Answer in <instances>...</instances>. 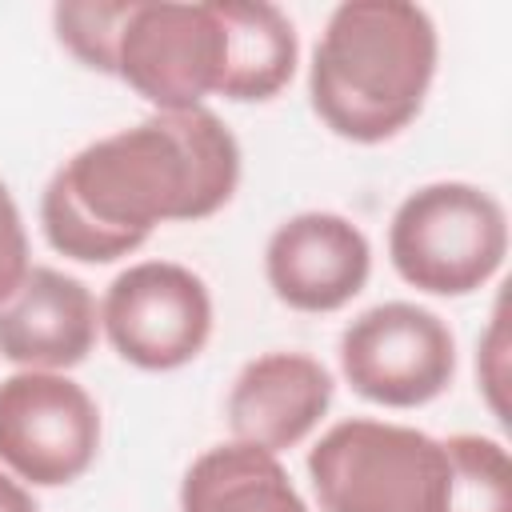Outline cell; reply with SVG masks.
<instances>
[{
	"mask_svg": "<svg viewBox=\"0 0 512 512\" xmlns=\"http://www.w3.org/2000/svg\"><path fill=\"white\" fill-rule=\"evenodd\" d=\"M100 448L92 396L56 372H16L0 384V460L40 488L88 472Z\"/></svg>",
	"mask_w": 512,
	"mask_h": 512,
	"instance_id": "8",
	"label": "cell"
},
{
	"mask_svg": "<svg viewBox=\"0 0 512 512\" xmlns=\"http://www.w3.org/2000/svg\"><path fill=\"white\" fill-rule=\"evenodd\" d=\"M100 320L112 348L128 364L144 372H168L188 364L208 344L212 300L192 268L144 260L108 284Z\"/></svg>",
	"mask_w": 512,
	"mask_h": 512,
	"instance_id": "7",
	"label": "cell"
},
{
	"mask_svg": "<svg viewBox=\"0 0 512 512\" xmlns=\"http://www.w3.org/2000/svg\"><path fill=\"white\" fill-rule=\"evenodd\" d=\"M452 460V488L444 512H512V464L504 444L472 432L444 440Z\"/></svg>",
	"mask_w": 512,
	"mask_h": 512,
	"instance_id": "14",
	"label": "cell"
},
{
	"mask_svg": "<svg viewBox=\"0 0 512 512\" xmlns=\"http://www.w3.org/2000/svg\"><path fill=\"white\" fill-rule=\"evenodd\" d=\"M240 180V144L216 112H156L136 128L80 148L40 196V224L56 252L108 264L140 248L160 220L220 212Z\"/></svg>",
	"mask_w": 512,
	"mask_h": 512,
	"instance_id": "1",
	"label": "cell"
},
{
	"mask_svg": "<svg viewBox=\"0 0 512 512\" xmlns=\"http://www.w3.org/2000/svg\"><path fill=\"white\" fill-rule=\"evenodd\" d=\"M180 512H308L276 452L256 444H216L180 484Z\"/></svg>",
	"mask_w": 512,
	"mask_h": 512,
	"instance_id": "12",
	"label": "cell"
},
{
	"mask_svg": "<svg viewBox=\"0 0 512 512\" xmlns=\"http://www.w3.org/2000/svg\"><path fill=\"white\" fill-rule=\"evenodd\" d=\"M224 20V76L228 100H272L296 72V28L264 0H216Z\"/></svg>",
	"mask_w": 512,
	"mask_h": 512,
	"instance_id": "13",
	"label": "cell"
},
{
	"mask_svg": "<svg viewBox=\"0 0 512 512\" xmlns=\"http://www.w3.org/2000/svg\"><path fill=\"white\" fill-rule=\"evenodd\" d=\"M132 8L136 0H64L52 8V24L76 60L116 76V48Z\"/></svg>",
	"mask_w": 512,
	"mask_h": 512,
	"instance_id": "15",
	"label": "cell"
},
{
	"mask_svg": "<svg viewBox=\"0 0 512 512\" xmlns=\"http://www.w3.org/2000/svg\"><path fill=\"white\" fill-rule=\"evenodd\" d=\"M96 324V300L84 280L28 268L20 288L0 300V356L28 372L72 368L92 352Z\"/></svg>",
	"mask_w": 512,
	"mask_h": 512,
	"instance_id": "10",
	"label": "cell"
},
{
	"mask_svg": "<svg viewBox=\"0 0 512 512\" xmlns=\"http://www.w3.org/2000/svg\"><path fill=\"white\" fill-rule=\"evenodd\" d=\"M264 272L288 308L336 312L368 284L372 248L352 220L336 212H300L272 232Z\"/></svg>",
	"mask_w": 512,
	"mask_h": 512,
	"instance_id": "9",
	"label": "cell"
},
{
	"mask_svg": "<svg viewBox=\"0 0 512 512\" xmlns=\"http://www.w3.org/2000/svg\"><path fill=\"white\" fill-rule=\"evenodd\" d=\"M0 512H36V500L24 484H16L8 472H0Z\"/></svg>",
	"mask_w": 512,
	"mask_h": 512,
	"instance_id": "17",
	"label": "cell"
},
{
	"mask_svg": "<svg viewBox=\"0 0 512 512\" xmlns=\"http://www.w3.org/2000/svg\"><path fill=\"white\" fill-rule=\"evenodd\" d=\"M116 76L152 100L160 112L200 108L208 92H220L224 76V20L212 4H140L132 8Z\"/></svg>",
	"mask_w": 512,
	"mask_h": 512,
	"instance_id": "6",
	"label": "cell"
},
{
	"mask_svg": "<svg viewBox=\"0 0 512 512\" xmlns=\"http://www.w3.org/2000/svg\"><path fill=\"white\" fill-rule=\"evenodd\" d=\"M436 56V24L420 4L348 0L328 16L312 52V108L336 136L380 144L416 120Z\"/></svg>",
	"mask_w": 512,
	"mask_h": 512,
	"instance_id": "2",
	"label": "cell"
},
{
	"mask_svg": "<svg viewBox=\"0 0 512 512\" xmlns=\"http://www.w3.org/2000/svg\"><path fill=\"white\" fill-rule=\"evenodd\" d=\"M332 404V376L304 352H268L244 364L228 392V424L240 444L280 452L300 444Z\"/></svg>",
	"mask_w": 512,
	"mask_h": 512,
	"instance_id": "11",
	"label": "cell"
},
{
	"mask_svg": "<svg viewBox=\"0 0 512 512\" xmlns=\"http://www.w3.org/2000/svg\"><path fill=\"white\" fill-rule=\"evenodd\" d=\"M28 276V232L12 192L0 180V300H8Z\"/></svg>",
	"mask_w": 512,
	"mask_h": 512,
	"instance_id": "16",
	"label": "cell"
},
{
	"mask_svg": "<svg viewBox=\"0 0 512 512\" xmlns=\"http://www.w3.org/2000/svg\"><path fill=\"white\" fill-rule=\"evenodd\" d=\"M320 512H444L452 460L444 440L384 420H340L308 452Z\"/></svg>",
	"mask_w": 512,
	"mask_h": 512,
	"instance_id": "3",
	"label": "cell"
},
{
	"mask_svg": "<svg viewBox=\"0 0 512 512\" xmlns=\"http://www.w3.org/2000/svg\"><path fill=\"white\" fill-rule=\"evenodd\" d=\"M388 256L400 280L432 296H464L488 284L508 256L504 204L460 180L424 184L392 216Z\"/></svg>",
	"mask_w": 512,
	"mask_h": 512,
	"instance_id": "4",
	"label": "cell"
},
{
	"mask_svg": "<svg viewBox=\"0 0 512 512\" xmlns=\"http://www.w3.org/2000/svg\"><path fill=\"white\" fill-rule=\"evenodd\" d=\"M340 368L356 396L384 408H416L452 384L456 340L436 312L388 300L344 328Z\"/></svg>",
	"mask_w": 512,
	"mask_h": 512,
	"instance_id": "5",
	"label": "cell"
}]
</instances>
